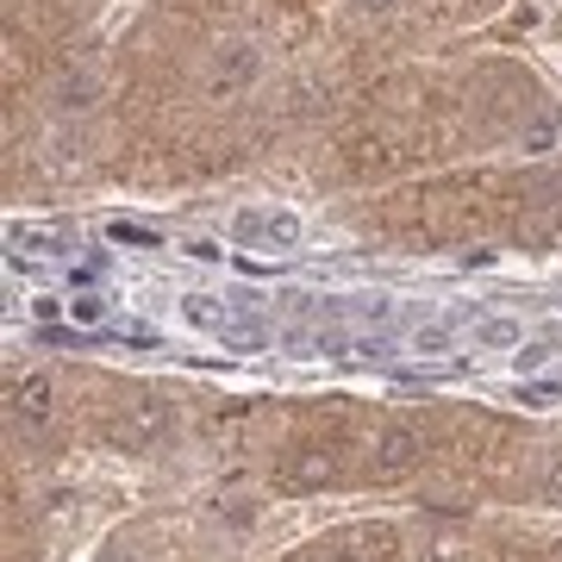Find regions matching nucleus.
Wrapping results in <instances>:
<instances>
[{"instance_id":"nucleus-1","label":"nucleus","mask_w":562,"mask_h":562,"mask_svg":"<svg viewBox=\"0 0 562 562\" xmlns=\"http://www.w3.org/2000/svg\"><path fill=\"white\" fill-rule=\"evenodd\" d=\"M425 462V425L413 419H387L369 443V482H401Z\"/></svg>"},{"instance_id":"nucleus-2","label":"nucleus","mask_w":562,"mask_h":562,"mask_svg":"<svg viewBox=\"0 0 562 562\" xmlns=\"http://www.w3.org/2000/svg\"><path fill=\"white\" fill-rule=\"evenodd\" d=\"M169 425H176L169 401H157V394H138V401H125L120 413L106 419V438L120 443V450H157V443L169 438Z\"/></svg>"},{"instance_id":"nucleus-3","label":"nucleus","mask_w":562,"mask_h":562,"mask_svg":"<svg viewBox=\"0 0 562 562\" xmlns=\"http://www.w3.org/2000/svg\"><path fill=\"white\" fill-rule=\"evenodd\" d=\"M338 443L331 438H306V443H294L288 450V462L276 469V482L288 487V494H313V487H325V482H338Z\"/></svg>"},{"instance_id":"nucleus-4","label":"nucleus","mask_w":562,"mask_h":562,"mask_svg":"<svg viewBox=\"0 0 562 562\" xmlns=\"http://www.w3.org/2000/svg\"><path fill=\"white\" fill-rule=\"evenodd\" d=\"M313 562H394V531H382V525L338 531L331 543H319V557Z\"/></svg>"},{"instance_id":"nucleus-5","label":"nucleus","mask_w":562,"mask_h":562,"mask_svg":"<svg viewBox=\"0 0 562 562\" xmlns=\"http://www.w3.org/2000/svg\"><path fill=\"white\" fill-rule=\"evenodd\" d=\"M7 413L20 425L50 419V375H13V382H7Z\"/></svg>"},{"instance_id":"nucleus-6","label":"nucleus","mask_w":562,"mask_h":562,"mask_svg":"<svg viewBox=\"0 0 562 562\" xmlns=\"http://www.w3.org/2000/svg\"><path fill=\"white\" fill-rule=\"evenodd\" d=\"M250 76H257V50H232V57H220V69H213V94H238V88H250Z\"/></svg>"},{"instance_id":"nucleus-7","label":"nucleus","mask_w":562,"mask_h":562,"mask_svg":"<svg viewBox=\"0 0 562 562\" xmlns=\"http://www.w3.org/2000/svg\"><path fill=\"white\" fill-rule=\"evenodd\" d=\"M238 232H244V238H276V244H294V238H301V220H294V213H281V220H276V213H244Z\"/></svg>"},{"instance_id":"nucleus-8","label":"nucleus","mask_w":562,"mask_h":562,"mask_svg":"<svg viewBox=\"0 0 562 562\" xmlns=\"http://www.w3.org/2000/svg\"><path fill=\"white\" fill-rule=\"evenodd\" d=\"M425 562H469V543H462V531H438V538L425 543Z\"/></svg>"},{"instance_id":"nucleus-9","label":"nucleus","mask_w":562,"mask_h":562,"mask_svg":"<svg viewBox=\"0 0 562 562\" xmlns=\"http://www.w3.org/2000/svg\"><path fill=\"white\" fill-rule=\"evenodd\" d=\"M88 101H94V76H69L57 88V106H88Z\"/></svg>"},{"instance_id":"nucleus-10","label":"nucleus","mask_w":562,"mask_h":562,"mask_svg":"<svg viewBox=\"0 0 562 562\" xmlns=\"http://www.w3.org/2000/svg\"><path fill=\"white\" fill-rule=\"evenodd\" d=\"M69 319H76V325H101L106 319V301H101V294H76V301H69Z\"/></svg>"},{"instance_id":"nucleus-11","label":"nucleus","mask_w":562,"mask_h":562,"mask_svg":"<svg viewBox=\"0 0 562 562\" xmlns=\"http://www.w3.org/2000/svg\"><path fill=\"white\" fill-rule=\"evenodd\" d=\"M543 494H550V501H562V450L550 457V469H543Z\"/></svg>"},{"instance_id":"nucleus-12","label":"nucleus","mask_w":562,"mask_h":562,"mask_svg":"<svg viewBox=\"0 0 562 562\" xmlns=\"http://www.w3.org/2000/svg\"><path fill=\"white\" fill-rule=\"evenodd\" d=\"M482 338H487V344H513V338H519V325L494 319V325H482Z\"/></svg>"},{"instance_id":"nucleus-13","label":"nucleus","mask_w":562,"mask_h":562,"mask_svg":"<svg viewBox=\"0 0 562 562\" xmlns=\"http://www.w3.org/2000/svg\"><path fill=\"white\" fill-rule=\"evenodd\" d=\"M113 238H120V244H150V232H144V225H113Z\"/></svg>"},{"instance_id":"nucleus-14","label":"nucleus","mask_w":562,"mask_h":562,"mask_svg":"<svg viewBox=\"0 0 562 562\" xmlns=\"http://www.w3.org/2000/svg\"><path fill=\"white\" fill-rule=\"evenodd\" d=\"M394 0H357V13H387Z\"/></svg>"},{"instance_id":"nucleus-15","label":"nucleus","mask_w":562,"mask_h":562,"mask_svg":"<svg viewBox=\"0 0 562 562\" xmlns=\"http://www.w3.org/2000/svg\"><path fill=\"white\" fill-rule=\"evenodd\" d=\"M101 562H132V557H125V543H113V550H106Z\"/></svg>"},{"instance_id":"nucleus-16","label":"nucleus","mask_w":562,"mask_h":562,"mask_svg":"<svg viewBox=\"0 0 562 562\" xmlns=\"http://www.w3.org/2000/svg\"><path fill=\"white\" fill-rule=\"evenodd\" d=\"M550 562H562V543H557V550H550Z\"/></svg>"}]
</instances>
